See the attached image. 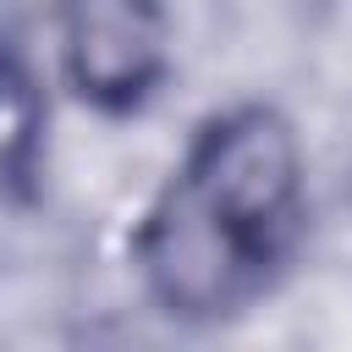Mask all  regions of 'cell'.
Masks as SVG:
<instances>
[{"label":"cell","mask_w":352,"mask_h":352,"mask_svg":"<svg viewBox=\"0 0 352 352\" xmlns=\"http://www.w3.org/2000/svg\"><path fill=\"white\" fill-rule=\"evenodd\" d=\"M308 143L275 99L204 110L126 236L143 302L182 330H214L270 302L308 248Z\"/></svg>","instance_id":"cell-1"},{"label":"cell","mask_w":352,"mask_h":352,"mask_svg":"<svg viewBox=\"0 0 352 352\" xmlns=\"http://www.w3.org/2000/svg\"><path fill=\"white\" fill-rule=\"evenodd\" d=\"M60 94L110 126L143 121L176 77L170 0H50Z\"/></svg>","instance_id":"cell-2"},{"label":"cell","mask_w":352,"mask_h":352,"mask_svg":"<svg viewBox=\"0 0 352 352\" xmlns=\"http://www.w3.org/2000/svg\"><path fill=\"white\" fill-rule=\"evenodd\" d=\"M33 55L0 28V192L33 198L50 165V94Z\"/></svg>","instance_id":"cell-3"}]
</instances>
